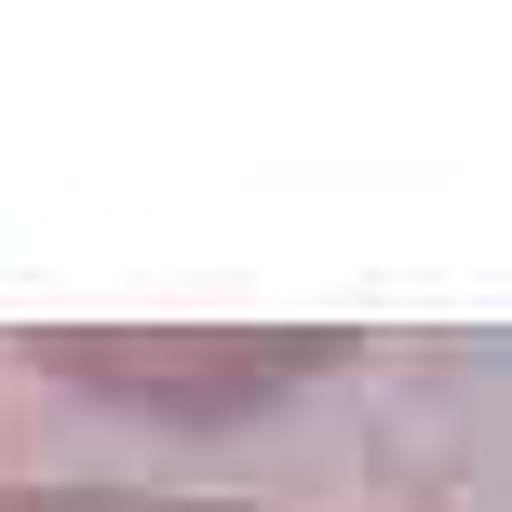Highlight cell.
I'll list each match as a JSON object with an SVG mask.
<instances>
[{
    "label": "cell",
    "mask_w": 512,
    "mask_h": 512,
    "mask_svg": "<svg viewBox=\"0 0 512 512\" xmlns=\"http://www.w3.org/2000/svg\"><path fill=\"white\" fill-rule=\"evenodd\" d=\"M0 512H243V499H176V486H14Z\"/></svg>",
    "instance_id": "6da1fadb"
}]
</instances>
